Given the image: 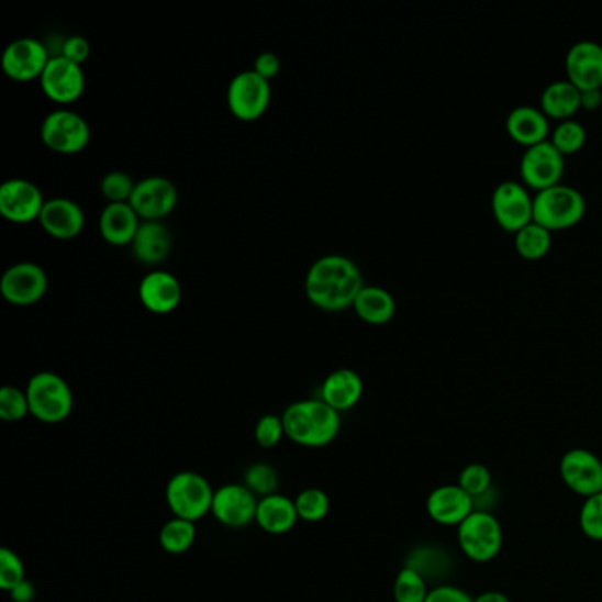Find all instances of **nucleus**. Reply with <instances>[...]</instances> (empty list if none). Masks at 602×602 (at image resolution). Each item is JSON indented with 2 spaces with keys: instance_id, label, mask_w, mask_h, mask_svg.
<instances>
[{
  "instance_id": "obj_25",
  "label": "nucleus",
  "mask_w": 602,
  "mask_h": 602,
  "mask_svg": "<svg viewBox=\"0 0 602 602\" xmlns=\"http://www.w3.org/2000/svg\"><path fill=\"white\" fill-rule=\"evenodd\" d=\"M365 392V383L354 369H336L325 378L320 389V400L333 406L336 412H346L359 403Z\"/></svg>"
},
{
  "instance_id": "obj_32",
  "label": "nucleus",
  "mask_w": 602,
  "mask_h": 602,
  "mask_svg": "<svg viewBox=\"0 0 602 602\" xmlns=\"http://www.w3.org/2000/svg\"><path fill=\"white\" fill-rule=\"evenodd\" d=\"M297 514L299 520L308 523H319L327 517L331 511V499L324 490L320 488H306L297 494L296 500Z\"/></svg>"
},
{
  "instance_id": "obj_4",
  "label": "nucleus",
  "mask_w": 602,
  "mask_h": 602,
  "mask_svg": "<svg viewBox=\"0 0 602 602\" xmlns=\"http://www.w3.org/2000/svg\"><path fill=\"white\" fill-rule=\"evenodd\" d=\"M31 415L40 423L59 424L71 415L75 395L60 375L41 371L25 387Z\"/></svg>"
},
{
  "instance_id": "obj_35",
  "label": "nucleus",
  "mask_w": 602,
  "mask_h": 602,
  "mask_svg": "<svg viewBox=\"0 0 602 602\" xmlns=\"http://www.w3.org/2000/svg\"><path fill=\"white\" fill-rule=\"evenodd\" d=\"M31 414L27 392L19 387L5 386L0 389V419L5 423H19Z\"/></svg>"
},
{
  "instance_id": "obj_5",
  "label": "nucleus",
  "mask_w": 602,
  "mask_h": 602,
  "mask_svg": "<svg viewBox=\"0 0 602 602\" xmlns=\"http://www.w3.org/2000/svg\"><path fill=\"white\" fill-rule=\"evenodd\" d=\"M214 491L202 473L179 472L168 481L165 499L174 516L197 523L211 513Z\"/></svg>"
},
{
  "instance_id": "obj_11",
  "label": "nucleus",
  "mask_w": 602,
  "mask_h": 602,
  "mask_svg": "<svg viewBox=\"0 0 602 602\" xmlns=\"http://www.w3.org/2000/svg\"><path fill=\"white\" fill-rule=\"evenodd\" d=\"M52 54L43 41L20 37L5 46L0 66L5 77L14 81L41 80Z\"/></svg>"
},
{
  "instance_id": "obj_39",
  "label": "nucleus",
  "mask_w": 602,
  "mask_h": 602,
  "mask_svg": "<svg viewBox=\"0 0 602 602\" xmlns=\"http://www.w3.org/2000/svg\"><path fill=\"white\" fill-rule=\"evenodd\" d=\"M458 486L472 499L493 488V476L484 464H470L459 472Z\"/></svg>"
},
{
  "instance_id": "obj_44",
  "label": "nucleus",
  "mask_w": 602,
  "mask_h": 602,
  "mask_svg": "<svg viewBox=\"0 0 602 602\" xmlns=\"http://www.w3.org/2000/svg\"><path fill=\"white\" fill-rule=\"evenodd\" d=\"M279 69H281V60H279L278 55L272 54V52H264L255 59L253 71L270 81L272 78L278 77Z\"/></svg>"
},
{
  "instance_id": "obj_43",
  "label": "nucleus",
  "mask_w": 602,
  "mask_h": 602,
  "mask_svg": "<svg viewBox=\"0 0 602 602\" xmlns=\"http://www.w3.org/2000/svg\"><path fill=\"white\" fill-rule=\"evenodd\" d=\"M426 602H473L472 595L456 584H436L427 595Z\"/></svg>"
},
{
  "instance_id": "obj_45",
  "label": "nucleus",
  "mask_w": 602,
  "mask_h": 602,
  "mask_svg": "<svg viewBox=\"0 0 602 602\" xmlns=\"http://www.w3.org/2000/svg\"><path fill=\"white\" fill-rule=\"evenodd\" d=\"M10 598L14 602H32L36 598V589L32 581L25 580L22 583L16 584L13 590H10Z\"/></svg>"
},
{
  "instance_id": "obj_28",
  "label": "nucleus",
  "mask_w": 602,
  "mask_h": 602,
  "mask_svg": "<svg viewBox=\"0 0 602 602\" xmlns=\"http://www.w3.org/2000/svg\"><path fill=\"white\" fill-rule=\"evenodd\" d=\"M354 311L369 325H386L394 319L395 301L386 288L365 287L354 302Z\"/></svg>"
},
{
  "instance_id": "obj_12",
  "label": "nucleus",
  "mask_w": 602,
  "mask_h": 602,
  "mask_svg": "<svg viewBox=\"0 0 602 602\" xmlns=\"http://www.w3.org/2000/svg\"><path fill=\"white\" fill-rule=\"evenodd\" d=\"M46 290L48 276L32 261L14 264L0 278V296L13 306H32L46 296Z\"/></svg>"
},
{
  "instance_id": "obj_33",
  "label": "nucleus",
  "mask_w": 602,
  "mask_h": 602,
  "mask_svg": "<svg viewBox=\"0 0 602 602\" xmlns=\"http://www.w3.org/2000/svg\"><path fill=\"white\" fill-rule=\"evenodd\" d=\"M430 592L432 589L427 587V581L410 567H403L395 576L392 587L395 602H426Z\"/></svg>"
},
{
  "instance_id": "obj_2",
  "label": "nucleus",
  "mask_w": 602,
  "mask_h": 602,
  "mask_svg": "<svg viewBox=\"0 0 602 602\" xmlns=\"http://www.w3.org/2000/svg\"><path fill=\"white\" fill-rule=\"evenodd\" d=\"M281 419L288 438L311 449L325 447L336 441L342 430L339 412L322 400L297 401L287 406Z\"/></svg>"
},
{
  "instance_id": "obj_29",
  "label": "nucleus",
  "mask_w": 602,
  "mask_h": 602,
  "mask_svg": "<svg viewBox=\"0 0 602 602\" xmlns=\"http://www.w3.org/2000/svg\"><path fill=\"white\" fill-rule=\"evenodd\" d=\"M551 243H554L551 232L537 225L535 221L514 235L516 253L526 261H539L548 257V253L551 252Z\"/></svg>"
},
{
  "instance_id": "obj_10",
  "label": "nucleus",
  "mask_w": 602,
  "mask_h": 602,
  "mask_svg": "<svg viewBox=\"0 0 602 602\" xmlns=\"http://www.w3.org/2000/svg\"><path fill=\"white\" fill-rule=\"evenodd\" d=\"M564 171H566V158L558 153L549 140L525 148L520 161L522 185L535 193L562 185Z\"/></svg>"
},
{
  "instance_id": "obj_18",
  "label": "nucleus",
  "mask_w": 602,
  "mask_h": 602,
  "mask_svg": "<svg viewBox=\"0 0 602 602\" xmlns=\"http://www.w3.org/2000/svg\"><path fill=\"white\" fill-rule=\"evenodd\" d=\"M567 80L581 92L602 90V46L595 41H578L566 55Z\"/></svg>"
},
{
  "instance_id": "obj_24",
  "label": "nucleus",
  "mask_w": 602,
  "mask_h": 602,
  "mask_svg": "<svg viewBox=\"0 0 602 602\" xmlns=\"http://www.w3.org/2000/svg\"><path fill=\"white\" fill-rule=\"evenodd\" d=\"M505 131L509 138L525 148L543 144L551 133L549 119L544 115L543 110L534 107H517L511 110L505 119Z\"/></svg>"
},
{
  "instance_id": "obj_23",
  "label": "nucleus",
  "mask_w": 602,
  "mask_h": 602,
  "mask_svg": "<svg viewBox=\"0 0 602 602\" xmlns=\"http://www.w3.org/2000/svg\"><path fill=\"white\" fill-rule=\"evenodd\" d=\"M142 220L130 203H109L99 218V232L113 247L131 246Z\"/></svg>"
},
{
  "instance_id": "obj_7",
  "label": "nucleus",
  "mask_w": 602,
  "mask_h": 602,
  "mask_svg": "<svg viewBox=\"0 0 602 602\" xmlns=\"http://www.w3.org/2000/svg\"><path fill=\"white\" fill-rule=\"evenodd\" d=\"M491 212L500 228L516 235L534 221V194L516 180H504L491 194Z\"/></svg>"
},
{
  "instance_id": "obj_37",
  "label": "nucleus",
  "mask_w": 602,
  "mask_h": 602,
  "mask_svg": "<svg viewBox=\"0 0 602 602\" xmlns=\"http://www.w3.org/2000/svg\"><path fill=\"white\" fill-rule=\"evenodd\" d=\"M580 531L584 537L595 543H602V491L584 499L580 509Z\"/></svg>"
},
{
  "instance_id": "obj_38",
  "label": "nucleus",
  "mask_w": 602,
  "mask_h": 602,
  "mask_svg": "<svg viewBox=\"0 0 602 602\" xmlns=\"http://www.w3.org/2000/svg\"><path fill=\"white\" fill-rule=\"evenodd\" d=\"M244 484L257 494V497H269L278 490L279 477L275 467L267 464L252 465L244 476Z\"/></svg>"
},
{
  "instance_id": "obj_8",
  "label": "nucleus",
  "mask_w": 602,
  "mask_h": 602,
  "mask_svg": "<svg viewBox=\"0 0 602 602\" xmlns=\"http://www.w3.org/2000/svg\"><path fill=\"white\" fill-rule=\"evenodd\" d=\"M41 142L57 154L73 156L90 142L89 122L80 113L60 109L48 113L41 124Z\"/></svg>"
},
{
  "instance_id": "obj_26",
  "label": "nucleus",
  "mask_w": 602,
  "mask_h": 602,
  "mask_svg": "<svg viewBox=\"0 0 602 602\" xmlns=\"http://www.w3.org/2000/svg\"><path fill=\"white\" fill-rule=\"evenodd\" d=\"M255 522L261 531L270 535H283L293 531L299 522L296 502L285 494H269L258 502L257 517Z\"/></svg>"
},
{
  "instance_id": "obj_15",
  "label": "nucleus",
  "mask_w": 602,
  "mask_h": 602,
  "mask_svg": "<svg viewBox=\"0 0 602 602\" xmlns=\"http://www.w3.org/2000/svg\"><path fill=\"white\" fill-rule=\"evenodd\" d=\"M45 203L41 189L31 180L10 179L0 186V216L16 225L40 221Z\"/></svg>"
},
{
  "instance_id": "obj_36",
  "label": "nucleus",
  "mask_w": 602,
  "mask_h": 602,
  "mask_svg": "<svg viewBox=\"0 0 602 602\" xmlns=\"http://www.w3.org/2000/svg\"><path fill=\"white\" fill-rule=\"evenodd\" d=\"M136 182L126 171H109L101 180V193L109 203H130Z\"/></svg>"
},
{
  "instance_id": "obj_46",
  "label": "nucleus",
  "mask_w": 602,
  "mask_h": 602,
  "mask_svg": "<svg viewBox=\"0 0 602 602\" xmlns=\"http://www.w3.org/2000/svg\"><path fill=\"white\" fill-rule=\"evenodd\" d=\"M602 104V90H587L581 92V109L595 112Z\"/></svg>"
},
{
  "instance_id": "obj_30",
  "label": "nucleus",
  "mask_w": 602,
  "mask_h": 602,
  "mask_svg": "<svg viewBox=\"0 0 602 602\" xmlns=\"http://www.w3.org/2000/svg\"><path fill=\"white\" fill-rule=\"evenodd\" d=\"M194 540H197V526L193 522L180 520V517L174 516L168 520L159 532V544L170 555L186 554L188 549L193 548Z\"/></svg>"
},
{
  "instance_id": "obj_47",
  "label": "nucleus",
  "mask_w": 602,
  "mask_h": 602,
  "mask_svg": "<svg viewBox=\"0 0 602 602\" xmlns=\"http://www.w3.org/2000/svg\"><path fill=\"white\" fill-rule=\"evenodd\" d=\"M473 602H511V599L504 592H499V590H488V592L476 595Z\"/></svg>"
},
{
  "instance_id": "obj_21",
  "label": "nucleus",
  "mask_w": 602,
  "mask_h": 602,
  "mask_svg": "<svg viewBox=\"0 0 602 602\" xmlns=\"http://www.w3.org/2000/svg\"><path fill=\"white\" fill-rule=\"evenodd\" d=\"M41 228L57 241H73L86 228V212L71 198H49L41 211Z\"/></svg>"
},
{
  "instance_id": "obj_14",
  "label": "nucleus",
  "mask_w": 602,
  "mask_h": 602,
  "mask_svg": "<svg viewBox=\"0 0 602 602\" xmlns=\"http://www.w3.org/2000/svg\"><path fill=\"white\" fill-rule=\"evenodd\" d=\"M258 502L260 500L257 494L253 493L246 484L230 482L214 491L211 513L221 525L228 528H243L255 522Z\"/></svg>"
},
{
  "instance_id": "obj_31",
  "label": "nucleus",
  "mask_w": 602,
  "mask_h": 602,
  "mask_svg": "<svg viewBox=\"0 0 602 602\" xmlns=\"http://www.w3.org/2000/svg\"><path fill=\"white\" fill-rule=\"evenodd\" d=\"M405 566L417 571L426 581L436 580L449 571V557L433 546H421L412 551Z\"/></svg>"
},
{
  "instance_id": "obj_27",
  "label": "nucleus",
  "mask_w": 602,
  "mask_h": 602,
  "mask_svg": "<svg viewBox=\"0 0 602 602\" xmlns=\"http://www.w3.org/2000/svg\"><path fill=\"white\" fill-rule=\"evenodd\" d=\"M540 110L546 118L554 121H571L581 110V90L567 78L551 81L540 94Z\"/></svg>"
},
{
  "instance_id": "obj_9",
  "label": "nucleus",
  "mask_w": 602,
  "mask_h": 602,
  "mask_svg": "<svg viewBox=\"0 0 602 602\" xmlns=\"http://www.w3.org/2000/svg\"><path fill=\"white\" fill-rule=\"evenodd\" d=\"M272 90L266 78L253 71H241L230 81L226 103L235 119L243 122L258 121L269 110Z\"/></svg>"
},
{
  "instance_id": "obj_34",
  "label": "nucleus",
  "mask_w": 602,
  "mask_h": 602,
  "mask_svg": "<svg viewBox=\"0 0 602 602\" xmlns=\"http://www.w3.org/2000/svg\"><path fill=\"white\" fill-rule=\"evenodd\" d=\"M549 142L555 145L558 153L562 154L564 158L575 156L587 144V130L581 122L575 121V119L564 121L551 131Z\"/></svg>"
},
{
  "instance_id": "obj_13",
  "label": "nucleus",
  "mask_w": 602,
  "mask_h": 602,
  "mask_svg": "<svg viewBox=\"0 0 602 602\" xmlns=\"http://www.w3.org/2000/svg\"><path fill=\"white\" fill-rule=\"evenodd\" d=\"M558 473L564 484L583 499L602 491V459L592 450L583 447L567 450L558 464Z\"/></svg>"
},
{
  "instance_id": "obj_6",
  "label": "nucleus",
  "mask_w": 602,
  "mask_h": 602,
  "mask_svg": "<svg viewBox=\"0 0 602 602\" xmlns=\"http://www.w3.org/2000/svg\"><path fill=\"white\" fill-rule=\"evenodd\" d=\"M458 544L461 554L476 564H488L499 557L504 546L502 523L493 513L473 511L458 526Z\"/></svg>"
},
{
  "instance_id": "obj_42",
  "label": "nucleus",
  "mask_w": 602,
  "mask_h": 602,
  "mask_svg": "<svg viewBox=\"0 0 602 602\" xmlns=\"http://www.w3.org/2000/svg\"><path fill=\"white\" fill-rule=\"evenodd\" d=\"M59 57H64V59L71 60V63L81 66L90 57L89 41L83 36H71L68 40H64L63 45H60Z\"/></svg>"
},
{
  "instance_id": "obj_22",
  "label": "nucleus",
  "mask_w": 602,
  "mask_h": 602,
  "mask_svg": "<svg viewBox=\"0 0 602 602\" xmlns=\"http://www.w3.org/2000/svg\"><path fill=\"white\" fill-rule=\"evenodd\" d=\"M174 235L163 221H142L135 241L131 244L133 257L144 266H159L167 260Z\"/></svg>"
},
{
  "instance_id": "obj_41",
  "label": "nucleus",
  "mask_w": 602,
  "mask_h": 602,
  "mask_svg": "<svg viewBox=\"0 0 602 602\" xmlns=\"http://www.w3.org/2000/svg\"><path fill=\"white\" fill-rule=\"evenodd\" d=\"M283 436H287V433H285L283 419L279 415H264L255 426V441L261 449H275L276 445L283 441Z\"/></svg>"
},
{
  "instance_id": "obj_17",
  "label": "nucleus",
  "mask_w": 602,
  "mask_h": 602,
  "mask_svg": "<svg viewBox=\"0 0 602 602\" xmlns=\"http://www.w3.org/2000/svg\"><path fill=\"white\" fill-rule=\"evenodd\" d=\"M43 94L54 103H75L86 92V73L78 64L64 57H52L40 80Z\"/></svg>"
},
{
  "instance_id": "obj_20",
  "label": "nucleus",
  "mask_w": 602,
  "mask_h": 602,
  "mask_svg": "<svg viewBox=\"0 0 602 602\" xmlns=\"http://www.w3.org/2000/svg\"><path fill=\"white\" fill-rule=\"evenodd\" d=\"M473 499L456 484L436 486L427 494L426 513L433 522L444 526H459L473 513Z\"/></svg>"
},
{
  "instance_id": "obj_40",
  "label": "nucleus",
  "mask_w": 602,
  "mask_h": 602,
  "mask_svg": "<svg viewBox=\"0 0 602 602\" xmlns=\"http://www.w3.org/2000/svg\"><path fill=\"white\" fill-rule=\"evenodd\" d=\"M22 581H25V566L22 558L19 554H14L13 549H0V589L10 592Z\"/></svg>"
},
{
  "instance_id": "obj_1",
  "label": "nucleus",
  "mask_w": 602,
  "mask_h": 602,
  "mask_svg": "<svg viewBox=\"0 0 602 602\" xmlns=\"http://www.w3.org/2000/svg\"><path fill=\"white\" fill-rule=\"evenodd\" d=\"M359 267L343 255H325L310 267L304 281L308 301L328 313L354 306L365 288Z\"/></svg>"
},
{
  "instance_id": "obj_19",
  "label": "nucleus",
  "mask_w": 602,
  "mask_h": 602,
  "mask_svg": "<svg viewBox=\"0 0 602 602\" xmlns=\"http://www.w3.org/2000/svg\"><path fill=\"white\" fill-rule=\"evenodd\" d=\"M142 306L154 315H170L182 301V285L167 270H150L138 287Z\"/></svg>"
},
{
  "instance_id": "obj_3",
  "label": "nucleus",
  "mask_w": 602,
  "mask_h": 602,
  "mask_svg": "<svg viewBox=\"0 0 602 602\" xmlns=\"http://www.w3.org/2000/svg\"><path fill=\"white\" fill-rule=\"evenodd\" d=\"M584 214V197L571 186L558 185L534 194V221L551 234L575 228Z\"/></svg>"
},
{
  "instance_id": "obj_16",
  "label": "nucleus",
  "mask_w": 602,
  "mask_h": 602,
  "mask_svg": "<svg viewBox=\"0 0 602 602\" xmlns=\"http://www.w3.org/2000/svg\"><path fill=\"white\" fill-rule=\"evenodd\" d=\"M179 193L171 180L147 177L136 182L130 205L142 221H163L176 211Z\"/></svg>"
}]
</instances>
